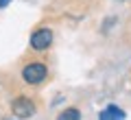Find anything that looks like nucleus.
<instances>
[{
  "instance_id": "f257e3e1",
  "label": "nucleus",
  "mask_w": 131,
  "mask_h": 120,
  "mask_svg": "<svg viewBox=\"0 0 131 120\" xmlns=\"http://www.w3.org/2000/svg\"><path fill=\"white\" fill-rule=\"evenodd\" d=\"M46 77H48V68L42 63V61H31V63H26V66H24V70H22V79L26 81L28 85L44 83Z\"/></svg>"
},
{
  "instance_id": "f03ea898",
  "label": "nucleus",
  "mask_w": 131,
  "mask_h": 120,
  "mask_svg": "<svg viewBox=\"0 0 131 120\" xmlns=\"http://www.w3.org/2000/svg\"><path fill=\"white\" fill-rule=\"evenodd\" d=\"M35 103L31 101L28 96H18L13 98V103H11V114L15 116L18 120H28L35 116Z\"/></svg>"
},
{
  "instance_id": "7ed1b4c3",
  "label": "nucleus",
  "mask_w": 131,
  "mask_h": 120,
  "mask_svg": "<svg viewBox=\"0 0 131 120\" xmlns=\"http://www.w3.org/2000/svg\"><path fill=\"white\" fill-rule=\"evenodd\" d=\"M50 44H52V31L46 26L37 28L31 35V48L33 50H46V48H50Z\"/></svg>"
},
{
  "instance_id": "20e7f679",
  "label": "nucleus",
  "mask_w": 131,
  "mask_h": 120,
  "mask_svg": "<svg viewBox=\"0 0 131 120\" xmlns=\"http://www.w3.org/2000/svg\"><path fill=\"white\" fill-rule=\"evenodd\" d=\"M125 118H127V114L120 109V107H116V105L105 107V109L98 114V120H125Z\"/></svg>"
},
{
  "instance_id": "39448f33",
  "label": "nucleus",
  "mask_w": 131,
  "mask_h": 120,
  "mask_svg": "<svg viewBox=\"0 0 131 120\" xmlns=\"http://www.w3.org/2000/svg\"><path fill=\"white\" fill-rule=\"evenodd\" d=\"M57 120H81V111L77 107H68L57 116Z\"/></svg>"
},
{
  "instance_id": "423d86ee",
  "label": "nucleus",
  "mask_w": 131,
  "mask_h": 120,
  "mask_svg": "<svg viewBox=\"0 0 131 120\" xmlns=\"http://www.w3.org/2000/svg\"><path fill=\"white\" fill-rule=\"evenodd\" d=\"M11 5V0H0V9H5V7Z\"/></svg>"
},
{
  "instance_id": "0eeeda50",
  "label": "nucleus",
  "mask_w": 131,
  "mask_h": 120,
  "mask_svg": "<svg viewBox=\"0 0 131 120\" xmlns=\"http://www.w3.org/2000/svg\"><path fill=\"white\" fill-rule=\"evenodd\" d=\"M15 120H18V118H15Z\"/></svg>"
}]
</instances>
